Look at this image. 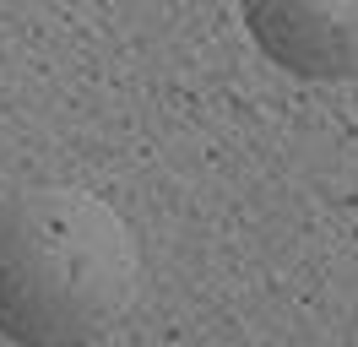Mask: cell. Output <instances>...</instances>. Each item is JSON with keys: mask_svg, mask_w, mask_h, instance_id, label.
Here are the masks:
<instances>
[{"mask_svg": "<svg viewBox=\"0 0 358 347\" xmlns=\"http://www.w3.org/2000/svg\"><path fill=\"white\" fill-rule=\"evenodd\" d=\"M141 255L103 195L33 185L0 201V337L17 347H92L136 299Z\"/></svg>", "mask_w": 358, "mask_h": 347, "instance_id": "obj_1", "label": "cell"}, {"mask_svg": "<svg viewBox=\"0 0 358 347\" xmlns=\"http://www.w3.org/2000/svg\"><path fill=\"white\" fill-rule=\"evenodd\" d=\"M245 27L293 76H310V82L358 76V6L255 0V6H245Z\"/></svg>", "mask_w": 358, "mask_h": 347, "instance_id": "obj_2", "label": "cell"}]
</instances>
